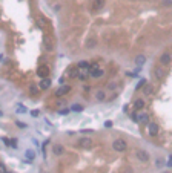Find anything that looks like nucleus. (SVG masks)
<instances>
[{"instance_id": "nucleus-31", "label": "nucleus", "mask_w": 172, "mask_h": 173, "mask_svg": "<svg viewBox=\"0 0 172 173\" xmlns=\"http://www.w3.org/2000/svg\"><path fill=\"white\" fill-rule=\"evenodd\" d=\"M168 167H172V156H169L168 159Z\"/></svg>"}, {"instance_id": "nucleus-14", "label": "nucleus", "mask_w": 172, "mask_h": 173, "mask_svg": "<svg viewBox=\"0 0 172 173\" xmlns=\"http://www.w3.org/2000/svg\"><path fill=\"white\" fill-rule=\"evenodd\" d=\"M89 69L91 68H86V69H78V78L80 80H85L89 75Z\"/></svg>"}, {"instance_id": "nucleus-34", "label": "nucleus", "mask_w": 172, "mask_h": 173, "mask_svg": "<svg viewBox=\"0 0 172 173\" xmlns=\"http://www.w3.org/2000/svg\"><path fill=\"white\" fill-rule=\"evenodd\" d=\"M165 173H169V172H165Z\"/></svg>"}, {"instance_id": "nucleus-24", "label": "nucleus", "mask_w": 172, "mask_h": 173, "mask_svg": "<svg viewBox=\"0 0 172 173\" xmlns=\"http://www.w3.org/2000/svg\"><path fill=\"white\" fill-rule=\"evenodd\" d=\"M26 156H28L29 159H32L34 158V152L32 150H28V152H26Z\"/></svg>"}, {"instance_id": "nucleus-17", "label": "nucleus", "mask_w": 172, "mask_h": 173, "mask_svg": "<svg viewBox=\"0 0 172 173\" xmlns=\"http://www.w3.org/2000/svg\"><path fill=\"white\" fill-rule=\"evenodd\" d=\"M94 3H95V5H94V9H95V11H98V9H102V8H103L105 0H95Z\"/></svg>"}, {"instance_id": "nucleus-2", "label": "nucleus", "mask_w": 172, "mask_h": 173, "mask_svg": "<svg viewBox=\"0 0 172 173\" xmlns=\"http://www.w3.org/2000/svg\"><path fill=\"white\" fill-rule=\"evenodd\" d=\"M103 74H105V71H103V69H100L97 65H92V66H91V69H89V75H91L92 78H102V77H103Z\"/></svg>"}, {"instance_id": "nucleus-6", "label": "nucleus", "mask_w": 172, "mask_h": 173, "mask_svg": "<svg viewBox=\"0 0 172 173\" xmlns=\"http://www.w3.org/2000/svg\"><path fill=\"white\" fill-rule=\"evenodd\" d=\"M37 75L39 77H42V78H48V75H49V68H46V66H39L37 68Z\"/></svg>"}, {"instance_id": "nucleus-11", "label": "nucleus", "mask_w": 172, "mask_h": 173, "mask_svg": "<svg viewBox=\"0 0 172 173\" xmlns=\"http://www.w3.org/2000/svg\"><path fill=\"white\" fill-rule=\"evenodd\" d=\"M49 86H51V80L49 78H42L40 80V83H39L40 89H49Z\"/></svg>"}, {"instance_id": "nucleus-22", "label": "nucleus", "mask_w": 172, "mask_h": 173, "mask_svg": "<svg viewBox=\"0 0 172 173\" xmlns=\"http://www.w3.org/2000/svg\"><path fill=\"white\" fill-rule=\"evenodd\" d=\"M23 112H26V107H23V106H17V113H23Z\"/></svg>"}, {"instance_id": "nucleus-33", "label": "nucleus", "mask_w": 172, "mask_h": 173, "mask_svg": "<svg viewBox=\"0 0 172 173\" xmlns=\"http://www.w3.org/2000/svg\"><path fill=\"white\" fill-rule=\"evenodd\" d=\"M0 116H2V110H0Z\"/></svg>"}, {"instance_id": "nucleus-26", "label": "nucleus", "mask_w": 172, "mask_h": 173, "mask_svg": "<svg viewBox=\"0 0 172 173\" xmlns=\"http://www.w3.org/2000/svg\"><path fill=\"white\" fill-rule=\"evenodd\" d=\"M163 5H165V6H171L172 5V0H163Z\"/></svg>"}, {"instance_id": "nucleus-4", "label": "nucleus", "mask_w": 172, "mask_h": 173, "mask_svg": "<svg viewBox=\"0 0 172 173\" xmlns=\"http://www.w3.org/2000/svg\"><path fill=\"white\" fill-rule=\"evenodd\" d=\"M171 61H172V57H171V54H169V52L161 54V57H160V65L168 66V65H171Z\"/></svg>"}, {"instance_id": "nucleus-21", "label": "nucleus", "mask_w": 172, "mask_h": 173, "mask_svg": "<svg viewBox=\"0 0 172 173\" xmlns=\"http://www.w3.org/2000/svg\"><path fill=\"white\" fill-rule=\"evenodd\" d=\"M71 109H72L74 112H81V110H83V106H80V104H74Z\"/></svg>"}, {"instance_id": "nucleus-1", "label": "nucleus", "mask_w": 172, "mask_h": 173, "mask_svg": "<svg viewBox=\"0 0 172 173\" xmlns=\"http://www.w3.org/2000/svg\"><path fill=\"white\" fill-rule=\"evenodd\" d=\"M112 149H114L115 152H124L126 149H128V144H126L124 140L119 138V140H115V141L112 142Z\"/></svg>"}, {"instance_id": "nucleus-32", "label": "nucleus", "mask_w": 172, "mask_h": 173, "mask_svg": "<svg viewBox=\"0 0 172 173\" xmlns=\"http://www.w3.org/2000/svg\"><path fill=\"white\" fill-rule=\"evenodd\" d=\"M6 173H12V172H10V170H6Z\"/></svg>"}, {"instance_id": "nucleus-23", "label": "nucleus", "mask_w": 172, "mask_h": 173, "mask_svg": "<svg viewBox=\"0 0 172 173\" xmlns=\"http://www.w3.org/2000/svg\"><path fill=\"white\" fill-rule=\"evenodd\" d=\"M29 92H31L32 95H35V94H37V87H35V86H31V87H29Z\"/></svg>"}, {"instance_id": "nucleus-13", "label": "nucleus", "mask_w": 172, "mask_h": 173, "mask_svg": "<svg viewBox=\"0 0 172 173\" xmlns=\"http://www.w3.org/2000/svg\"><path fill=\"white\" fill-rule=\"evenodd\" d=\"M52 152H54V155H57V156H60V155L65 152V149H63V145H60V144H56L52 147Z\"/></svg>"}, {"instance_id": "nucleus-30", "label": "nucleus", "mask_w": 172, "mask_h": 173, "mask_svg": "<svg viewBox=\"0 0 172 173\" xmlns=\"http://www.w3.org/2000/svg\"><path fill=\"white\" fill-rule=\"evenodd\" d=\"M105 127H112V121H106L105 123Z\"/></svg>"}, {"instance_id": "nucleus-18", "label": "nucleus", "mask_w": 172, "mask_h": 173, "mask_svg": "<svg viewBox=\"0 0 172 173\" xmlns=\"http://www.w3.org/2000/svg\"><path fill=\"white\" fill-rule=\"evenodd\" d=\"M95 98L98 100V101H103V100L106 98V94L103 92V90H98V92L95 94Z\"/></svg>"}, {"instance_id": "nucleus-19", "label": "nucleus", "mask_w": 172, "mask_h": 173, "mask_svg": "<svg viewBox=\"0 0 172 173\" xmlns=\"http://www.w3.org/2000/svg\"><path fill=\"white\" fill-rule=\"evenodd\" d=\"M77 68L78 69H86V68H91V65H89L88 61H80L78 65H77Z\"/></svg>"}, {"instance_id": "nucleus-7", "label": "nucleus", "mask_w": 172, "mask_h": 173, "mask_svg": "<svg viewBox=\"0 0 172 173\" xmlns=\"http://www.w3.org/2000/svg\"><path fill=\"white\" fill-rule=\"evenodd\" d=\"M148 130H149V135L155 136V135H158V132H160V127H158V124H155V123H149Z\"/></svg>"}, {"instance_id": "nucleus-28", "label": "nucleus", "mask_w": 172, "mask_h": 173, "mask_svg": "<svg viewBox=\"0 0 172 173\" xmlns=\"http://www.w3.org/2000/svg\"><path fill=\"white\" fill-rule=\"evenodd\" d=\"M17 126H19L20 129H25V127H26V124H23V123H20V121H17Z\"/></svg>"}, {"instance_id": "nucleus-16", "label": "nucleus", "mask_w": 172, "mask_h": 173, "mask_svg": "<svg viewBox=\"0 0 172 173\" xmlns=\"http://www.w3.org/2000/svg\"><path fill=\"white\" fill-rule=\"evenodd\" d=\"M143 92L146 94V95H152V92H154V87H152L151 84H144V89H143Z\"/></svg>"}, {"instance_id": "nucleus-5", "label": "nucleus", "mask_w": 172, "mask_h": 173, "mask_svg": "<svg viewBox=\"0 0 172 173\" xmlns=\"http://www.w3.org/2000/svg\"><path fill=\"white\" fill-rule=\"evenodd\" d=\"M78 145L83 149H91L92 147V140L91 138H80L78 140Z\"/></svg>"}, {"instance_id": "nucleus-12", "label": "nucleus", "mask_w": 172, "mask_h": 173, "mask_svg": "<svg viewBox=\"0 0 172 173\" xmlns=\"http://www.w3.org/2000/svg\"><path fill=\"white\" fill-rule=\"evenodd\" d=\"M35 22H37V25L40 26L42 29H45V28H48V26H49V25H48V22L45 20L43 17H40V15H37V19H35Z\"/></svg>"}, {"instance_id": "nucleus-20", "label": "nucleus", "mask_w": 172, "mask_h": 173, "mask_svg": "<svg viewBox=\"0 0 172 173\" xmlns=\"http://www.w3.org/2000/svg\"><path fill=\"white\" fill-rule=\"evenodd\" d=\"M163 75H165V71L160 69V68H157V69H155V77H157V78H161Z\"/></svg>"}, {"instance_id": "nucleus-10", "label": "nucleus", "mask_w": 172, "mask_h": 173, "mask_svg": "<svg viewBox=\"0 0 172 173\" xmlns=\"http://www.w3.org/2000/svg\"><path fill=\"white\" fill-rule=\"evenodd\" d=\"M144 100H141V98H138V100H135L134 101V109L135 110H141V109H144Z\"/></svg>"}, {"instance_id": "nucleus-9", "label": "nucleus", "mask_w": 172, "mask_h": 173, "mask_svg": "<svg viewBox=\"0 0 172 173\" xmlns=\"http://www.w3.org/2000/svg\"><path fill=\"white\" fill-rule=\"evenodd\" d=\"M148 121H149V115H148V113H144V112H141V113H137V123H141V124H148Z\"/></svg>"}, {"instance_id": "nucleus-3", "label": "nucleus", "mask_w": 172, "mask_h": 173, "mask_svg": "<svg viewBox=\"0 0 172 173\" xmlns=\"http://www.w3.org/2000/svg\"><path fill=\"white\" fill-rule=\"evenodd\" d=\"M135 156H137L138 161H141V162H148V161H149V153H148L146 150L138 149L137 152H135Z\"/></svg>"}, {"instance_id": "nucleus-29", "label": "nucleus", "mask_w": 172, "mask_h": 173, "mask_svg": "<svg viewBox=\"0 0 172 173\" xmlns=\"http://www.w3.org/2000/svg\"><path fill=\"white\" fill-rule=\"evenodd\" d=\"M39 113H40L39 110H32V112H31V115H32V116H39Z\"/></svg>"}, {"instance_id": "nucleus-25", "label": "nucleus", "mask_w": 172, "mask_h": 173, "mask_svg": "<svg viewBox=\"0 0 172 173\" xmlns=\"http://www.w3.org/2000/svg\"><path fill=\"white\" fill-rule=\"evenodd\" d=\"M0 173H6V167H5V164L0 162Z\"/></svg>"}, {"instance_id": "nucleus-27", "label": "nucleus", "mask_w": 172, "mask_h": 173, "mask_svg": "<svg viewBox=\"0 0 172 173\" xmlns=\"http://www.w3.org/2000/svg\"><path fill=\"white\" fill-rule=\"evenodd\" d=\"M144 84H146V81H144V80H141L140 83L137 84V89H140V87H141V86H144Z\"/></svg>"}, {"instance_id": "nucleus-8", "label": "nucleus", "mask_w": 172, "mask_h": 173, "mask_svg": "<svg viewBox=\"0 0 172 173\" xmlns=\"http://www.w3.org/2000/svg\"><path fill=\"white\" fill-rule=\"evenodd\" d=\"M69 90H71V87H69L68 84H63V86H60V87L56 90V95H57V97H60V95H66Z\"/></svg>"}, {"instance_id": "nucleus-15", "label": "nucleus", "mask_w": 172, "mask_h": 173, "mask_svg": "<svg viewBox=\"0 0 172 173\" xmlns=\"http://www.w3.org/2000/svg\"><path fill=\"white\" fill-rule=\"evenodd\" d=\"M144 61H146V58H144V55H137V57H135V65L141 66V65H144Z\"/></svg>"}]
</instances>
